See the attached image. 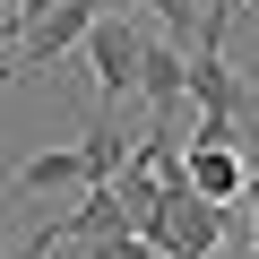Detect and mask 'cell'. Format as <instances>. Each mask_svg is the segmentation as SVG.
Segmentation results:
<instances>
[{
	"mask_svg": "<svg viewBox=\"0 0 259 259\" xmlns=\"http://www.w3.org/2000/svg\"><path fill=\"white\" fill-rule=\"evenodd\" d=\"M139 233H147L156 259H207V250H225V207L199 199L190 182H173V190L139 216Z\"/></svg>",
	"mask_w": 259,
	"mask_h": 259,
	"instance_id": "6da1fadb",
	"label": "cell"
},
{
	"mask_svg": "<svg viewBox=\"0 0 259 259\" xmlns=\"http://www.w3.org/2000/svg\"><path fill=\"white\" fill-rule=\"evenodd\" d=\"M121 156H130L121 130H112V121H87V139H78V147H44V156L18 164V190H87V182H112Z\"/></svg>",
	"mask_w": 259,
	"mask_h": 259,
	"instance_id": "7a4b0ae2",
	"label": "cell"
},
{
	"mask_svg": "<svg viewBox=\"0 0 259 259\" xmlns=\"http://www.w3.org/2000/svg\"><path fill=\"white\" fill-rule=\"evenodd\" d=\"M87 69H95V95L104 104H121V95H139V69H147V26L130 18V9H104L95 26H87Z\"/></svg>",
	"mask_w": 259,
	"mask_h": 259,
	"instance_id": "3957f363",
	"label": "cell"
},
{
	"mask_svg": "<svg viewBox=\"0 0 259 259\" xmlns=\"http://www.w3.org/2000/svg\"><path fill=\"white\" fill-rule=\"evenodd\" d=\"M95 18H104V0H61V9H44L35 26H18V52H9V78H35V69H52L61 52H78Z\"/></svg>",
	"mask_w": 259,
	"mask_h": 259,
	"instance_id": "277c9868",
	"label": "cell"
},
{
	"mask_svg": "<svg viewBox=\"0 0 259 259\" xmlns=\"http://www.w3.org/2000/svg\"><path fill=\"white\" fill-rule=\"evenodd\" d=\"M139 95H147V112H156V121H173V112L190 104V44H173V35H147Z\"/></svg>",
	"mask_w": 259,
	"mask_h": 259,
	"instance_id": "5b68a950",
	"label": "cell"
},
{
	"mask_svg": "<svg viewBox=\"0 0 259 259\" xmlns=\"http://www.w3.org/2000/svg\"><path fill=\"white\" fill-rule=\"evenodd\" d=\"M182 173H190V190L216 199V207H242V199H250V156H242V147H199V139H190Z\"/></svg>",
	"mask_w": 259,
	"mask_h": 259,
	"instance_id": "8992f818",
	"label": "cell"
},
{
	"mask_svg": "<svg viewBox=\"0 0 259 259\" xmlns=\"http://www.w3.org/2000/svg\"><path fill=\"white\" fill-rule=\"evenodd\" d=\"M156 9V35H173V44H199V26H207V0H147Z\"/></svg>",
	"mask_w": 259,
	"mask_h": 259,
	"instance_id": "52a82bcc",
	"label": "cell"
},
{
	"mask_svg": "<svg viewBox=\"0 0 259 259\" xmlns=\"http://www.w3.org/2000/svg\"><path fill=\"white\" fill-rule=\"evenodd\" d=\"M78 259H156V250H147V233H139V225H112V233H87V242H78Z\"/></svg>",
	"mask_w": 259,
	"mask_h": 259,
	"instance_id": "ba28073f",
	"label": "cell"
},
{
	"mask_svg": "<svg viewBox=\"0 0 259 259\" xmlns=\"http://www.w3.org/2000/svg\"><path fill=\"white\" fill-rule=\"evenodd\" d=\"M242 156H250V199L242 207H250V233H259V130H242Z\"/></svg>",
	"mask_w": 259,
	"mask_h": 259,
	"instance_id": "9c48e42d",
	"label": "cell"
},
{
	"mask_svg": "<svg viewBox=\"0 0 259 259\" xmlns=\"http://www.w3.org/2000/svg\"><path fill=\"white\" fill-rule=\"evenodd\" d=\"M207 259H225V250H207Z\"/></svg>",
	"mask_w": 259,
	"mask_h": 259,
	"instance_id": "30bf717a",
	"label": "cell"
},
{
	"mask_svg": "<svg viewBox=\"0 0 259 259\" xmlns=\"http://www.w3.org/2000/svg\"><path fill=\"white\" fill-rule=\"evenodd\" d=\"M0 259H9V250H0Z\"/></svg>",
	"mask_w": 259,
	"mask_h": 259,
	"instance_id": "8fae6325",
	"label": "cell"
}]
</instances>
